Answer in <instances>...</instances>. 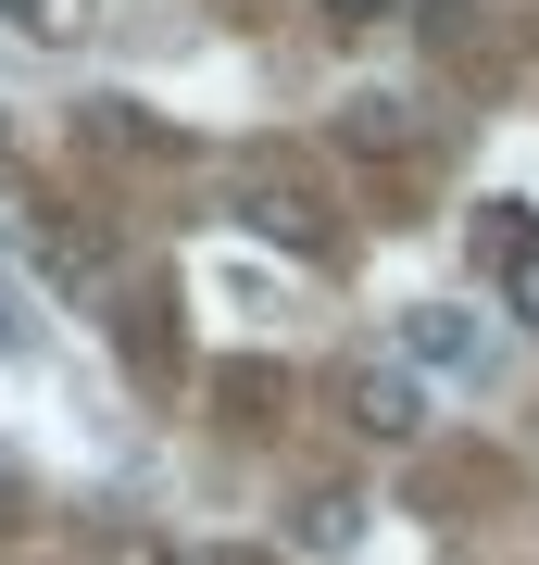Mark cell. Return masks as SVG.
Listing matches in <instances>:
<instances>
[{
  "label": "cell",
  "mask_w": 539,
  "mask_h": 565,
  "mask_svg": "<svg viewBox=\"0 0 539 565\" xmlns=\"http://www.w3.org/2000/svg\"><path fill=\"white\" fill-rule=\"evenodd\" d=\"M289 541H301V553H352V541H364V503H339V490H314V503L289 515Z\"/></svg>",
  "instance_id": "obj_5"
},
{
  "label": "cell",
  "mask_w": 539,
  "mask_h": 565,
  "mask_svg": "<svg viewBox=\"0 0 539 565\" xmlns=\"http://www.w3.org/2000/svg\"><path fill=\"white\" fill-rule=\"evenodd\" d=\"M0 13H13V25H51V39H76V25H88L76 0H0Z\"/></svg>",
  "instance_id": "obj_6"
},
{
  "label": "cell",
  "mask_w": 539,
  "mask_h": 565,
  "mask_svg": "<svg viewBox=\"0 0 539 565\" xmlns=\"http://www.w3.org/2000/svg\"><path fill=\"white\" fill-rule=\"evenodd\" d=\"M502 289H515V315L539 327V252H527V264H502Z\"/></svg>",
  "instance_id": "obj_7"
},
{
  "label": "cell",
  "mask_w": 539,
  "mask_h": 565,
  "mask_svg": "<svg viewBox=\"0 0 539 565\" xmlns=\"http://www.w3.org/2000/svg\"><path fill=\"white\" fill-rule=\"evenodd\" d=\"M352 427H364V440H414V427H427V390L401 377V364H352Z\"/></svg>",
  "instance_id": "obj_2"
},
{
  "label": "cell",
  "mask_w": 539,
  "mask_h": 565,
  "mask_svg": "<svg viewBox=\"0 0 539 565\" xmlns=\"http://www.w3.org/2000/svg\"><path fill=\"white\" fill-rule=\"evenodd\" d=\"M401 352H414V364H452V377H477V315L414 302V315H401Z\"/></svg>",
  "instance_id": "obj_3"
},
{
  "label": "cell",
  "mask_w": 539,
  "mask_h": 565,
  "mask_svg": "<svg viewBox=\"0 0 539 565\" xmlns=\"http://www.w3.org/2000/svg\"><path fill=\"white\" fill-rule=\"evenodd\" d=\"M414 139H427V126L401 114L389 88H364V102H339V151H377V163H401V151H414Z\"/></svg>",
  "instance_id": "obj_4"
},
{
  "label": "cell",
  "mask_w": 539,
  "mask_h": 565,
  "mask_svg": "<svg viewBox=\"0 0 539 565\" xmlns=\"http://www.w3.org/2000/svg\"><path fill=\"white\" fill-rule=\"evenodd\" d=\"M25 252H39V277H51L76 315H100V302H114V264H100V239H88V226H63V214H51Z\"/></svg>",
  "instance_id": "obj_1"
},
{
  "label": "cell",
  "mask_w": 539,
  "mask_h": 565,
  "mask_svg": "<svg viewBox=\"0 0 539 565\" xmlns=\"http://www.w3.org/2000/svg\"><path fill=\"white\" fill-rule=\"evenodd\" d=\"M326 13H339V25H377V13H389V0H326Z\"/></svg>",
  "instance_id": "obj_8"
}]
</instances>
